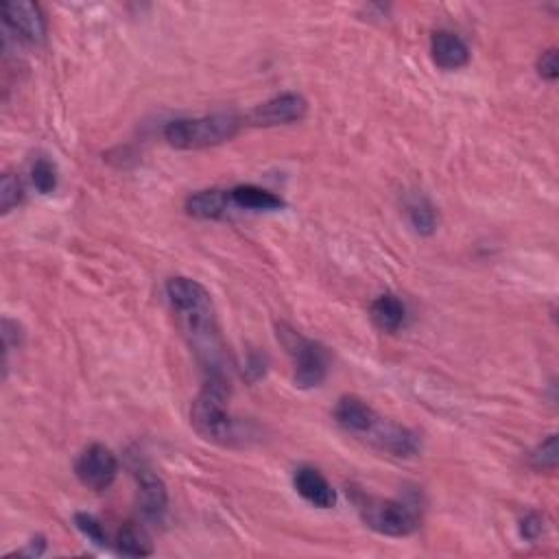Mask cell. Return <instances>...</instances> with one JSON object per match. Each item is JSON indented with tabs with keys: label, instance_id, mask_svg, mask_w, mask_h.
<instances>
[{
	"label": "cell",
	"instance_id": "cell-1",
	"mask_svg": "<svg viewBox=\"0 0 559 559\" xmlns=\"http://www.w3.org/2000/svg\"><path fill=\"white\" fill-rule=\"evenodd\" d=\"M166 295L201 365L210 376H223L225 352L210 293L197 280L171 278L166 282Z\"/></svg>",
	"mask_w": 559,
	"mask_h": 559
},
{
	"label": "cell",
	"instance_id": "cell-2",
	"mask_svg": "<svg viewBox=\"0 0 559 559\" xmlns=\"http://www.w3.org/2000/svg\"><path fill=\"white\" fill-rule=\"evenodd\" d=\"M230 387L225 376H210L190 409V424L206 442L234 446L241 442V424L230 415Z\"/></svg>",
	"mask_w": 559,
	"mask_h": 559
},
{
	"label": "cell",
	"instance_id": "cell-3",
	"mask_svg": "<svg viewBox=\"0 0 559 559\" xmlns=\"http://www.w3.org/2000/svg\"><path fill=\"white\" fill-rule=\"evenodd\" d=\"M241 118L221 112L201 118H177L164 127V138L175 149H206L236 136Z\"/></svg>",
	"mask_w": 559,
	"mask_h": 559
},
{
	"label": "cell",
	"instance_id": "cell-4",
	"mask_svg": "<svg viewBox=\"0 0 559 559\" xmlns=\"http://www.w3.org/2000/svg\"><path fill=\"white\" fill-rule=\"evenodd\" d=\"M354 503L363 522L372 531L389 538H407L420 527L418 509L409 503L391 501V498H378L370 494H354Z\"/></svg>",
	"mask_w": 559,
	"mask_h": 559
},
{
	"label": "cell",
	"instance_id": "cell-5",
	"mask_svg": "<svg viewBox=\"0 0 559 559\" xmlns=\"http://www.w3.org/2000/svg\"><path fill=\"white\" fill-rule=\"evenodd\" d=\"M278 339L289 352L295 367V385L302 389L319 387L328 374V352L319 343L302 337L289 326H278Z\"/></svg>",
	"mask_w": 559,
	"mask_h": 559
},
{
	"label": "cell",
	"instance_id": "cell-6",
	"mask_svg": "<svg viewBox=\"0 0 559 559\" xmlns=\"http://www.w3.org/2000/svg\"><path fill=\"white\" fill-rule=\"evenodd\" d=\"M75 474L88 490L103 492L110 487L118 474V461L110 448L103 444H92L79 455L75 463Z\"/></svg>",
	"mask_w": 559,
	"mask_h": 559
},
{
	"label": "cell",
	"instance_id": "cell-7",
	"mask_svg": "<svg viewBox=\"0 0 559 559\" xmlns=\"http://www.w3.org/2000/svg\"><path fill=\"white\" fill-rule=\"evenodd\" d=\"M308 103L304 97L295 92L280 94V97H273L271 101L258 105L256 110L247 116L249 125L256 127H276V125H291L302 121L306 116Z\"/></svg>",
	"mask_w": 559,
	"mask_h": 559
},
{
	"label": "cell",
	"instance_id": "cell-8",
	"mask_svg": "<svg viewBox=\"0 0 559 559\" xmlns=\"http://www.w3.org/2000/svg\"><path fill=\"white\" fill-rule=\"evenodd\" d=\"M5 25L29 44H42L46 38V20L40 7L29 0H11L3 5Z\"/></svg>",
	"mask_w": 559,
	"mask_h": 559
},
{
	"label": "cell",
	"instance_id": "cell-9",
	"mask_svg": "<svg viewBox=\"0 0 559 559\" xmlns=\"http://www.w3.org/2000/svg\"><path fill=\"white\" fill-rule=\"evenodd\" d=\"M363 439L394 457H413L422 448L418 433H413L396 422H385L383 418L376 422V426Z\"/></svg>",
	"mask_w": 559,
	"mask_h": 559
},
{
	"label": "cell",
	"instance_id": "cell-10",
	"mask_svg": "<svg viewBox=\"0 0 559 559\" xmlns=\"http://www.w3.org/2000/svg\"><path fill=\"white\" fill-rule=\"evenodd\" d=\"M138 507L140 514L149 522H162L166 516V509H169V492H166L164 481L158 477L156 472L151 470H138Z\"/></svg>",
	"mask_w": 559,
	"mask_h": 559
},
{
	"label": "cell",
	"instance_id": "cell-11",
	"mask_svg": "<svg viewBox=\"0 0 559 559\" xmlns=\"http://www.w3.org/2000/svg\"><path fill=\"white\" fill-rule=\"evenodd\" d=\"M295 492L300 494L308 505L317 509H332L337 505L335 487L315 468H300L293 477Z\"/></svg>",
	"mask_w": 559,
	"mask_h": 559
},
{
	"label": "cell",
	"instance_id": "cell-12",
	"mask_svg": "<svg viewBox=\"0 0 559 559\" xmlns=\"http://www.w3.org/2000/svg\"><path fill=\"white\" fill-rule=\"evenodd\" d=\"M335 420L348 433L365 437L380 420L370 404L356 396H343L335 409Z\"/></svg>",
	"mask_w": 559,
	"mask_h": 559
},
{
	"label": "cell",
	"instance_id": "cell-13",
	"mask_svg": "<svg viewBox=\"0 0 559 559\" xmlns=\"http://www.w3.org/2000/svg\"><path fill=\"white\" fill-rule=\"evenodd\" d=\"M431 53L433 62L444 70H459L468 66L470 62V51L466 42L453 31H435L431 38Z\"/></svg>",
	"mask_w": 559,
	"mask_h": 559
},
{
	"label": "cell",
	"instance_id": "cell-14",
	"mask_svg": "<svg viewBox=\"0 0 559 559\" xmlns=\"http://www.w3.org/2000/svg\"><path fill=\"white\" fill-rule=\"evenodd\" d=\"M230 206H232L230 193L217 188L201 190V193L193 195L186 201V210L190 217L195 219H221Z\"/></svg>",
	"mask_w": 559,
	"mask_h": 559
},
{
	"label": "cell",
	"instance_id": "cell-15",
	"mask_svg": "<svg viewBox=\"0 0 559 559\" xmlns=\"http://www.w3.org/2000/svg\"><path fill=\"white\" fill-rule=\"evenodd\" d=\"M230 199H232V206H239L243 210L269 212V210L284 208V201L278 195H273V193H269V190L252 186V184L232 188Z\"/></svg>",
	"mask_w": 559,
	"mask_h": 559
},
{
	"label": "cell",
	"instance_id": "cell-16",
	"mask_svg": "<svg viewBox=\"0 0 559 559\" xmlns=\"http://www.w3.org/2000/svg\"><path fill=\"white\" fill-rule=\"evenodd\" d=\"M372 324L383 332H396L407 317V308L398 300L396 295H380L370 308Z\"/></svg>",
	"mask_w": 559,
	"mask_h": 559
},
{
	"label": "cell",
	"instance_id": "cell-17",
	"mask_svg": "<svg viewBox=\"0 0 559 559\" xmlns=\"http://www.w3.org/2000/svg\"><path fill=\"white\" fill-rule=\"evenodd\" d=\"M116 551L127 557H147L153 553L149 535L136 525H125L116 535Z\"/></svg>",
	"mask_w": 559,
	"mask_h": 559
},
{
	"label": "cell",
	"instance_id": "cell-18",
	"mask_svg": "<svg viewBox=\"0 0 559 559\" xmlns=\"http://www.w3.org/2000/svg\"><path fill=\"white\" fill-rule=\"evenodd\" d=\"M409 219L415 232L428 236L437 230L439 214L428 199H415L413 204H409Z\"/></svg>",
	"mask_w": 559,
	"mask_h": 559
},
{
	"label": "cell",
	"instance_id": "cell-19",
	"mask_svg": "<svg viewBox=\"0 0 559 559\" xmlns=\"http://www.w3.org/2000/svg\"><path fill=\"white\" fill-rule=\"evenodd\" d=\"M31 182L35 186V190L42 195H51L53 190L57 188V169L55 164L40 158L38 162L33 164L31 169Z\"/></svg>",
	"mask_w": 559,
	"mask_h": 559
},
{
	"label": "cell",
	"instance_id": "cell-20",
	"mask_svg": "<svg viewBox=\"0 0 559 559\" xmlns=\"http://www.w3.org/2000/svg\"><path fill=\"white\" fill-rule=\"evenodd\" d=\"M531 466L542 472H553L557 468V435H551L531 453Z\"/></svg>",
	"mask_w": 559,
	"mask_h": 559
},
{
	"label": "cell",
	"instance_id": "cell-21",
	"mask_svg": "<svg viewBox=\"0 0 559 559\" xmlns=\"http://www.w3.org/2000/svg\"><path fill=\"white\" fill-rule=\"evenodd\" d=\"M22 201V184L16 175H5L0 184V210L3 214L14 210Z\"/></svg>",
	"mask_w": 559,
	"mask_h": 559
},
{
	"label": "cell",
	"instance_id": "cell-22",
	"mask_svg": "<svg viewBox=\"0 0 559 559\" xmlns=\"http://www.w3.org/2000/svg\"><path fill=\"white\" fill-rule=\"evenodd\" d=\"M75 525L77 529L86 535L88 540H92L94 544H99V546H105L107 544V535H105V529L101 522L90 516V514H77L75 516Z\"/></svg>",
	"mask_w": 559,
	"mask_h": 559
},
{
	"label": "cell",
	"instance_id": "cell-23",
	"mask_svg": "<svg viewBox=\"0 0 559 559\" xmlns=\"http://www.w3.org/2000/svg\"><path fill=\"white\" fill-rule=\"evenodd\" d=\"M544 529H546L544 518L540 514H535V511H531V514H527L525 518L520 520V535L529 542L540 540L544 535Z\"/></svg>",
	"mask_w": 559,
	"mask_h": 559
},
{
	"label": "cell",
	"instance_id": "cell-24",
	"mask_svg": "<svg viewBox=\"0 0 559 559\" xmlns=\"http://www.w3.org/2000/svg\"><path fill=\"white\" fill-rule=\"evenodd\" d=\"M538 73L542 79L546 81H555L557 75H559V62H557V51L555 49H549L546 53L540 55L538 59Z\"/></svg>",
	"mask_w": 559,
	"mask_h": 559
}]
</instances>
